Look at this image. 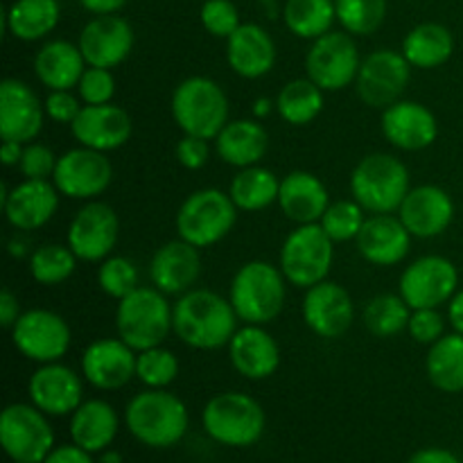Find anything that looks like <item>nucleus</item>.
Returning a JSON list of instances; mask_svg holds the SVG:
<instances>
[{"instance_id":"f257e3e1","label":"nucleus","mask_w":463,"mask_h":463,"mask_svg":"<svg viewBox=\"0 0 463 463\" xmlns=\"http://www.w3.org/2000/svg\"><path fill=\"white\" fill-rule=\"evenodd\" d=\"M240 319L226 297L194 288L175 301V335L194 351L229 346Z\"/></svg>"},{"instance_id":"f03ea898","label":"nucleus","mask_w":463,"mask_h":463,"mask_svg":"<svg viewBox=\"0 0 463 463\" xmlns=\"http://www.w3.org/2000/svg\"><path fill=\"white\" fill-rule=\"evenodd\" d=\"M131 437L147 448H172L185 437L190 414L185 402L167 389H145L136 393L125 410Z\"/></svg>"},{"instance_id":"7ed1b4c3","label":"nucleus","mask_w":463,"mask_h":463,"mask_svg":"<svg viewBox=\"0 0 463 463\" xmlns=\"http://www.w3.org/2000/svg\"><path fill=\"white\" fill-rule=\"evenodd\" d=\"M170 113L175 125L185 136L215 140L229 125L231 102L226 90L206 75L185 77L172 90Z\"/></svg>"},{"instance_id":"20e7f679","label":"nucleus","mask_w":463,"mask_h":463,"mask_svg":"<svg viewBox=\"0 0 463 463\" xmlns=\"http://www.w3.org/2000/svg\"><path fill=\"white\" fill-rule=\"evenodd\" d=\"M288 279L280 267L267 260H249L235 271L229 301L242 324L267 326L283 312Z\"/></svg>"},{"instance_id":"39448f33","label":"nucleus","mask_w":463,"mask_h":463,"mask_svg":"<svg viewBox=\"0 0 463 463\" xmlns=\"http://www.w3.org/2000/svg\"><path fill=\"white\" fill-rule=\"evenodd\" d=\"M116 333L136 353L163 346L170 333H175V306H170L167 294L154 285H140L129 297L118 301Z\"/></svg>"},{"instance_id":"423d86ee","label":"nucleus","mask_w":463,"mask_h":463,"mask_svg":"<svg viewBox=\"0 0 463 463\" xmlns=\"http://www.w3.org/2000/svg\"><path fill=\"white\" fill-rule=\"evenodd\" d=\"M410 190V170L393 154H369L351 172L353 199L371 215L398 213Z\"/></svg>"},{"instance_id":"0eeeda50","label":"nucleus","mask_w":463,"mask_h":463,"mask_svg":"<svg viewBox=\"0 0 463 463\" xmlns=\"http://www.w3.org/2000/svg\"><path fill=\"white\" fill-rule=\"evenodd\" d=\"M203 432L226 448L256 446L267 428L260 402L242 392H224L213 396L202 411Z\"/></svg>"},{"instance_id":"6e6552de","label":"nucleus","mask_w":463,"mask_h":463,"mask_svg":"<svg viewBox=\"0 0 463 463\" xmlns=\"http://www.w3.org/2000/svg\"><path fill=\"white\" fill-rule=\"evenodd\" d=\"M238 213V206L224 190H194L181 202L176 211V233L197 249H208L222 242L235 229Z\"/></svg>"},{"instance_id":"1a4fd4ad","label":"nucleus","mask_w":463,"mask_h":463,"mask_svg":"<svg viewBox=\"0 0 463 463\" xmlns=\"http://www.w3.org/2000/svg\"><path fill=\"white\" fill-rule=\"evenodd\" d=\"M333 260L335 242L321 229V224H301L285 238L279 267L289 285L310 289L312 285L328 280Z\"/></svg>"},{"instance_id":"9d476101","label":"nucleus","mask_w":463,"mask_h":463,"mask_svg":"<svg viewBox=\"0 0 463 463\" xmlns=\"http://www.w3.org/2000/svg\"><path fill=\"white\" fill-rule=\"evenodd\" d=\"M0 443L12 461L43 463L54 448L48 414L32 402H14L0 414Z\"/></svg>"},{"instance_id":"9b49d317","label":"nucleus","mask_w":463,"mask_h":463,"mask_svg":"<svg viewBox=\"0 0 463 463\" xmlns=\"http://www.w3.org/2000/svg\"><path fill=\"white\" fill-rule=\"evenodd\" d=\"M9 333L16 351L34 364L61 362L72 344V330L68 321L45 307H32L23 312Z\"/></svg>"},{"instance_id":"f8f14e48","label":"nucleus","mask_w":463,"mask_h":463,"mask_svg":"<svg viewBox=\"0 0 463 463\" xmlns=\"http://www.w3.org/2000/svg\"><path fill=\"white\" fill-rule=\"evenodd\" d=\"M362 57L355 39L346 30L333 32L312 41L306 54V77L326 93H337L355 84Z\"/></svg>"},{"instance_id":"ddd939ff","label":"nucleus","mask_w":463,"mask_h":463,"mask_svg":"<svg viewBox=\"0 0 463 463\" xmlns=\"http://www.w3.org/2000/svg\"><path fill=\"white\" fill-rule=\"evenodd\" d=\"M459 289V269L446 256H420L405 267L398 283V294L411 310L441 307L450 303Z\"/></svg>"},{"instance_id":"4468645a","label":"nucleus","mask_w":463,"mask_h":463,"mask_svg":"<svg viewBox=\"0 0 463 463\" xmlns=\"http://www.w3.org/2000/svg\"><path fill=\"white\" fill-rule=\"evenodd\" d=\"M410 61L398 50L383 48L362 59L355 80L357 98L371 109H387L402 98L411 80Z\"/></svg>"},{"instance_id":"2eb2a0df","label":"nucleus","mask_w":463,"mask_h":463,"mask_svg":"<svg viewBox=\"0 0 463 463\" xmlns=\"http://www.w3.org/2000/svg\"><path fill=\"white\" fill-rule=\"evenodd\" d=\"M113 181V165L104 152L90 147L68 149L59 156L52 184L59 194L77 202H93L102 197Z\"/></svg>"},{"instance_id":"dca6fc26","label":"nucleus","mask_w":463,"mask_h":463,"mask_svg":"<svg viewBox=\"0 0 463 463\" xmlns=\"http://www.w3.org/2000/svg\"><path fill=\"white\" fill-rule=\"evenodd\" d=\"M120 238V220L109 203L86 202L68 224L66 244L81 262H102L113 256Z\"/></svg>"},{"instance_id":"f3484780","label":"nucleus","mask_w":463,"mask_h":463,"mask_svg":"<svg viewBox=\"0 0 463 463\" xmlns=\"http://www.w3.org/2000/svg\"><path fill=\"white\" fill-rule=\"evenodd\" d=\"M301 315L310 333L321 339H339L355 321V303L351 294L335 280H321L306 289Z\"/></svg>"},{"instance_id":"a211bd4d","label":"nucleus","mask_w":463,"mask_h":463,"mask_svg":"<svg viewBox=\"0 0 463 463\" xmlns=\"http://www.w3.org/2000/svg\"><path fill=\"white\" fill-rule=\"evenodd\" d=\"M84 375L61 362L39 364L27 380V398L48 416H72L84 402Z\"/></svg>"},{"instance_id":"6ab92c4d","label":"nucleus","mask_w":463,"mask_h":463,"mask_svg":"<svg viewBox=\"0 0 463 463\" xmlns=\"http://www.w3.org/2000/svg\"><path fill=\"white\" fill-rule=\"evenodd\" d=\"M138 353L120 337H99L81 353V375L99 392H118L136 378Z\"/></svg>"},{"instance_id":"aec40b11","label":"nucleus","mask_w":463,"mask_h":463,"mask_svg":"<svg viewBox=\"0 0 463 463\" xmlns=\"http://www.w3.org/2000/svg\"><path fill=\"white\" fill-rule=\"evenodd\" d=\"M45 107L36 90L16 77L0 84V136L3 140L32 143L39 138L45 122Z\"/></svg>"},{"instance_id":"412c9836","label":"nucleus","mask_w":463,"mask_h":463,"mask_svg":"<svg viewBox=\"0 0 463 463\" xmlns=\"http://www.w3.org/2000/svg\"><path fill=\"white\" fill-rule=\"evenodd\" d=\"M134 27L127 18L118 14H102V16H93L81 27L77 45L89 66L113 71L122 61H127L134 50Z\"/></svg>"},{"instance_id":"4be33fe9","label":"nucleus","mask_w":463,"mask_h":463,"mask_svg":"<svg viewBox=\"0 0 463 463\" xmlns=\"http://www.w3.org/2000/svg\"><path fill=\"white\" fill-rule=\"evenodd\" d=\"M0 202L9 226L18 233H30L52 220L59 208V190L52 181L23 179L12 190L3 185Z\"/></svg>"},{"instance_id":"5701e85b","label":"nucleus","mask_w":463,"mask_h":463,"mask_svg":"<svg viewBox=\"0 0 463 463\" xmlns=\"http://www.w3.org/2000/svg\"><path fill=\"white\" fill-rule=\"evenodd\" d=\"M134 131L131 116L118 104H84L80 116L71 125L72 138L81 147L98 149V152H116L125 147Z\"/></svg>"},{"instance_id":"b1692460","label":"nucleus","mask_w":463,"mask_h":463,"mask_svg":"<svg viewBox=\"0 0 463 463\" xmlns=\"http://www.w3.org/2000/svg\"><path fill=\"white\" fill-rule=\"evenodd\" d=\"M398 217L414 238L432 240L450 229L455 220V202L441 185H416L398 208Z\"/></svg>"},{"instance_id":"393cba45","label":"nucleus","mask_w":463,"mask_h":463,"mask_svg":"<svg viewBox=\"0 0 463 463\" xmlns=\"http://www.w3.org/2000/svg\"><path fill=\"white\" fill-rule=\"evenodd\" d=\"M383 136L401 152H420L434 145L439 136V120L425 104L414 99H398L383 111Z\"/></svg>"},{"instance_id":"a878e982","label":"nucleus","mask_w":463,"mask_h":463,"mask_svg":"<svg viewBox=\"0 0 463 463\" xmlns=\"http://www.w3.org/2000/svg\"><path fill=\"white\" fill-rule=\"evenodd\" d=\"M202 249L176 238L154 251L149 260V280L167 297H181L197 285L202 276Z\"/></svg>"},{"instance_id":"bb28decb","label":"nucleus","mask_w":463,"mask_h":463,"mask_svg":"<svg viewBox=\"0 0 463 463\" xmlns=\"http://www.w3.org/2000/svg\"><path fill=\"white\" fill-rule=\"evenodd\" d=\"M226 348L231 366L253 383L271 378L280 366V346L265 326L242 324Z\"/></svg>"},{"instance_id":"cd10ccee","label":"nucleus","mask_w":463,"mask_h":463,"mask_svg":"<svg viewBox=\"0 0 463 463\" xmlns=\"http://www.w3.org/2000/svg\"><path fill=\"white\" fill-rule=\"evenodd\" d=\"M411 240L414 235L407 231L401 217L387 213V215L366 217L355 240V247L369 265L393 267L410 256Z\"/></svg>"},{"instance_id":"c85d7f7f","label":"nucleus","mask_w":463,"mask_h":463,"mask_svg":"<svg viewBox=\"0 0 463 463\" xmlns=\"http://www.w3.org/2000/svg\"><path fill=\"white\" fill-rule=\"evenodd\" d=\"M226 63L242 80H260L276 66V43L258 23H242L226 39Z\"/></svg>"},{"instance_id":"c756f323","label":"nucleus","mask_w":463,"mask_h":463,"mask_svg":"<svg viewBox=\"0 0 463 463\" xmlns=\"http://www.w3.org/2000/svg\"><path fill=\"white\" fill-rule=\"evenodd\" d=\"M330 206V194L324 181L307 170H294L280 179L279 208L297 226L319 224L326 208Z\"/></svg>"},{"instance_id":"7c9ffc66","label":"nucleus","mask_w":463,"mask_h":463,"mask_svg":"<svg viewBox=\"0 0 463 463\" xmlns=\"http://www.w3.org/2000/svg\"><path fill=\"white\" fill-rule=\"evenodd\" d=\"M34 75L48 90H72L86 71V59L80 45L66 39H50L36 50Z\"/></svg>"},{"instance_id":"2f4dec72","label":"nucleus","mask_w":463,"mask_h":463,"mask_svg":"<svg viewBox=\"0 0 463 463\" xmlns=\"http://www.w3.org/2000/svg\"><path fill=\"white\" fill-rule=\"evenodd\" d=\"M215 152L226 165L238 167V170L260 165V161L269 152V134L256 118L229 120V125L217 134Z\"/></svg>"},{"instance_id":"473e14b6","label":"nucleus","mask_w":463,"mask_h":463,"mask_svg":"<svg viewBox=\"0 0 463 463\" xmlns=\"http://www.w3.org/2000/svg\"><path fill=\"white\" fill-rule=\"evenodd\" d=\"M120 419L113 405L102 398L84 401L71 416V439L90 455H102L116 441Z\"/></svg>"},{"instance_id":"72a5a7b5","label":"nucleus","mask_w":463,"mask_h":463,"mask_svg":"<svg viewBox=\"0 0 463 463\" xmlns=\"http://www.w3.org/2000/svg\"><path fill=\"white\" fill-rule=\"evenodd\" d=\"M402 54L411 68L434 71L446 66L455 52V36L443 23H419L402 39Z\"/></svg>"},{"instance_id":"f704fd0d","label":"nucleus","mask_w":463,"mask_h":463,"mask_svg":"<svg viewBox=\"0 0 463 463\" xmlns=\"http://www.w3.org/2000/svg\"><path fill=\"white\" fill-rule=\"evenodd\" d=\"M59 18V0H14L5 12V27L14 39L34 43L52 34Z\"/></svg>"},{"instance_id":"c9c22d12","label":"nucleus","mask_w":463,"mask_h":463,"mask_svg":"<svg viewBox=\"0 0 463 463\" xmlns=\"http://www.w3.org/2000/svg\"><path fill=\"white\" fill-rule=\"evenodd\" d=\"M425 373L434 389L443 393L463 392V335L446 333L430 346L425 357Z\"/></svg>"},{"instance_id":"e433bc0d","label":"nucleus","mask_w":463,"mask_h":463,"mask_svg":"<svg viewBox=\"0 0 463 463\" xmlns=\"http://www.w3.org/2000/svg\"><path fill=\"white\" fill-rule=\"evenodd\" d=\"M280 179L262 165L242 167L231 179L229 194L238 211L260 213L271 203H279Z\"/></svg>"},{"instance_id":"4c0bfd02","label":"nucleus","mask_w":463,"mask_h":463,"mask_svg":"<svg viewBox=\"0 0 463 463\" xmlns=\"http://www.w3.org/2000/svg\"><path fill=\"white\" fill-rule=\"evenodd\" d=\"M324 89L315 84L310 77H298L288 81L276 95V113L280 120L292 127H306L315 122L324 111Z\"/></svg>"},{"instance_id":"58836bf2","label":"nucleus","mask_w":463,"mask_h":463,"mask_svg":"<svg viewBox=\"0 0 463 463\" xmlns=\"http://www.w3.org/2000/svg\"><path fill=\"white\" fill-rule=\"evenodd\" d=\"M283 23L294 36L315 41L333 30L337 21L335 0H285Z\"/></svg>"},{"instance_id":"ea45409f","label":"nucleus","mask_w":463,"mask_h":463,"mask_svg":"<svg viewBox=\"0 0 463 463\" xmlns=\"http://www.w3.org/2000/svg\"><path fill=\"white\" fill-rule=\"evenodd\" d=\"M77 262H80V258L72 253L68 244L48 242L32 249L30 258H27V269L39 285L57 288L75 274Z\"/></svg>"},{"instance_id":"a19ab883","label":"nucleus","mask_w":463,"mask_h":463,"mask_svg":"<svg viewBox=\"0 0 463 463\" xmlns=\"http://www.w3.org/2000/svg\"><path fill=\"white\" fill-rule=\"evenodd\" d=\"M410 317L411 307L401 294H378L369 298L362 312L366 330L378 339H392L401 335L402 330H407Z\"/></svg>"},{"instance_id":"79ce46f5","label":"nucleus","mask_w":463,"mask_h":463,"mask_svg":"<svg viewBox=\"0 0 463 463\" xmlns=\"http://www.w3.org/2000/svg\"><path fill=\"white\" fill-rule=\"evenodd\" d=\"M337 21L348 34L371 36L387 18V0H335Z\"/></svg>"},{"instance_id":"37998d69","label":"nucleus","mask_w":463,"mask_h":463,"mask_svg":"<svg viewBox=\"0 0 463 463\" xmlns=\"http://www.w3.org/2000/svg\"><path fill=\"white\" fill-rule=\"evenodd\" d=\"M179 357L165 346L140 351L136 360V380H140L145 389H167L179 378Z\"/></svg>"},{"instance_id":"c03bdc74","label":"nucleus","mask_w":463,"mask_h":463,"mask_svg":"<svg viewBox=\"0 0 463 463\" xmlns=\"http://www.w3.org/2000/svg\"><path fill=\"white\" fill-rule=\"evenodd\" d=\"M364 222L366 211L355 199H339V202H330L319 224L333 242H351V240H357Z\"/></svg>"},{"instance_id":"a18cd8bd","label":"nucleus","mask_w":463,"mask_h":463,"mask_svg":"<svg viewBox=\"0 0 463 463\" xmlns=\"http://www.w3.org/2000/svg\"><path fill=\"white\" fill-rule=\"evenodd\" d=\"M98 285L109 298L129 297L134 289L140 288V269L131 258L109 256L98 267Z\"/></svg>"},{"instance_id":"49530a36","label":"nucleus","mask_w":463,"mask_h":463,"mask_svg":"<svg viewBox=\"0 0 463 463\" xmlns=\"http://www.w3.org/2000/svg\"><path fill=\"white\" fill-rule=\"evenodd\" d=\"M199 21L208 34L224 41L242 25L233 0H203L202 9H199Z\"/></svg>"},{"instance_id":"de8ad7c7","label":"nucleus","mask_w":463,"mask_h":463,"mask_svg":"<svg viewBox=\"0 0 463 463\" xmlns=\"http://www.w3.org/2000/svg\"><path fill=\"white\" fill-rule=\"evenodd\" d=\"M77 95L84 104H109L116 98V77L109 68L86 66L80 84H77Z\"/></svg>"},{"instance_id":"09e8293b","label":"nucleus","mask_w":463,"mask_h":463,"mask_svg":"<svg viewBox=\"0 0 463 463\" xmlns=\"http://www.w3.org/2000/svg\"><path fill=\"white\" fill-rule=\"evenodd\" d=\"M59 156L43 143H32L25 145L23 149V158L18 163V170L25 179H39V181H52L54 167H57Z\"/></svg>"},{"instance_id":"8fccbe9b","label":"nucleus","mask_w":463,"mask_h":463,"mask_svg":"<svg viewBox=\"0 0 463 463\" xmlns=\"http://www.w3.org/2000/svg\"><path fill=\"white\" fill-rule=\"evenodd\" d=\"M407 333L414 342L432 346L434 342L446 335V317L439 312V307H423V310H411Z\"/></svg>"},{"instance_id":"3c124183","label":"nucleus","mask_w":463,"mask_h":463,"mask_svg":"<svg viewBox=\"0 0 463 463\" xmlns=\"http://www.w3.org/2000/svg\"><path fill=\"white\" fill-rule=\"evenodd\" d=\"M43 107L45 116L50 120L57 122V125L71 127L75 122V118L80 116L81 109H84V102L72 90H50L48 98L43 99Z\"/></svg>"},{"instance_id":"603ef678","label":"nucleus","mask_w":463,"mask_h":463,"mask_svg":"<svg viewBox=\"0 0 463 463\" xmlns=\"http://www.w3.org/2000/svg\"><path fill=\"white\" fill-rule=\"evenodd\" d=\"M208 143H211V140L184 134V138H181L175 147V156L176 161H179V165L193 172L206 167L208 158H211V145Z\"/></svg>"},{"instance_id":"864d4df0","label":"nucleus","mask_w":463,"mask_h":463,"mask_svg":"<svg viewBox=\"0 0 463 463\" xmlns=\"http://www.w3.org/2000/svg\"><path fill=\"white\" fill-rule=\"evenodd\" d=\"M43 463H95V459L89 450L80 448L77 443H68V446L52 448Z\"/></svg>"},{"instance_id":"5fc2aeb1","label":"nucleus","mask_w":463,"mask_h":463,"mask_svg":"<svg viewBox=\"0 0 463 463\" xmlns=\"http://www.w3.org/2000/svg\"><path fill=\"white\" fill-rule=\"evenodd\" d=\"M21 315V303H18L16 294L9 288L0 289V324H3L5 328H12Z\"/></svg>"},{"instance_id":"6e6d98bb","label":"nucleus","mask_w":463,"mask_h":463,"mask_svg":"<svg viewBox=\"0 0 463 463\" xmlns=\"http://www.w3.org/2000/svg\"><path fill=\"white\" fill-rule=\"evenodd\" d=\"M407 463H461V459L446 448H423L411 455Z\"/></svg>"},{"instance_id":"4d7b16f0","label":"nucleus","mask_w":463,"mask_h":463,"mask_svg":"<svg viewBox=\"0 0 463 463\" xmlns=\"http://www.w3.org/2000/svg\"><path fill=\"white\" fill-rule=\"evenodd\" d=\"M129 0H80L81 7L86 12L95 14V16H102V14H118Z\"/></svg>"},{"instance_id":"13d9d810","label":"nucleus","mask_w":463,"mask_h":463,"mask_svg":"<svg viewBox=\"0 0 463 463\" xmlns=\"http://www.w3.org/2000/svg\"><path fill=\"white\" fill-rule=\"evenodd\" d=\"M448 324L455 333L463 335V288L457 289V294L448 303Z\"/></svg>"},{"instance_id":"bf43d9fd","label":"nucleus","mask_w":463,"mask_h":463,"mask_svg":"<svg viewBox=\"0 0 463 463\" xmlns=\"http://www.w3.org/2000/svg\"><path fill=\"white\" fill-rule=\"evenodd\" d=\"M23 149L25 145L16 143V140H3V147H0V161L5 167H18L23 158Z\"/></svg>"},{"instance_id":"052dcab7","label":"nucleus","mask_w":463,"mask_h":463,"mask_svg":"<svg viewBox=\"0 0 463 463\" xmlns=\"http://www.w3.org/2000/svg\"><path fill=\"white\" fill-rule=\"evenodd\" d=\"M274 109H276V99L258 98L256 102H253V118H256V120H265V118L271 116Z\"/></svg>"},{"instance_id":"680f3d73","label":"nucleus","mask_w":463,"mask_h":463,"mask_svg":"<svg viewBox=\"0 0 463 463\" xmlns=\"http://www.w3.org/2000/svg\"><path fill=\"white\" fill-rule=\"evenodd\" d=\"M9 253H12L14 258H30V249H27V242L23 238H12L9 240Z\"/></svg>"},{"instance_id":"e2e57ef3","label":"nucleus","mask_w":463,"mask_h":463,"mask_svg":"<svg viewBox=\"0 0 463 463\" xmlns=\"http://www.w3.org/2000/svg\"><path fill=\"white\" fill-rule=\"evenodd\" d=\"M99 463H122V455L118 450H104L102 457H99Z\"/></svg>"},{"instance_id":"0e129e2a","label":"nucleus","mask_w":463,"mask_h":463,"mask_svg":"<svg viewBox=\"0 0 463 463\" xmlns=\"http://www.w3.org/2000/svg\"><path fill=\"white\" fill-rule=\"evenodd\" d=\"M12 463H21V461H12Z\"/></svg>"}]
</instances>
